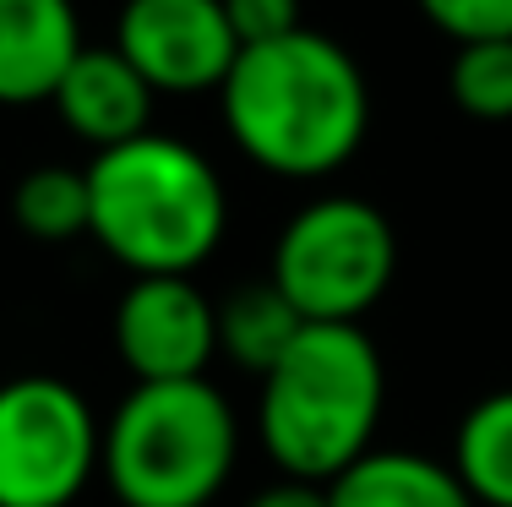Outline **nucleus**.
<instances>
[{"mask_svg":"<svg viewBox=\"0 0 512 507\" xmlns=\"http://www.w3.org/2000/svg\"><path fill=\"white\" fill-rule=\"evenodd\" d=\"M88 235L137 279H191L229 224L224 180L180 137H142L93 153Z\"/></svg>","mask_w":512,"mask_h":507,"instance_id":"2","label":"nucleus"},{"mask_svg":"<svg viewBox=\"0 0 512 507\" xmlns=\"http://www.w3.org/2000/svg\"><path fill=\"white\" fill-rule=\"evenodd\" d=\"M115 349L137 382H197L218 355V311L191 279H137L115 306Z\"/></svg>","mask_w":512,"mask_h":507,"instance_id":"8","label":"nucleus"},{"mask_svg":"<svg viewBox=\"0 0 512 507\" xmlns=\"http://www.w3.org/2000/svg\"><path fill=\"white\" fill-rule=\"evenodd\" d=\"M104 426L60 377L0 382V507H66L99 475Z\"/></svg>","mask_w":512,"mask_h":507,"instance_id":"6","label":"nucleus"},{"mask_svg":"<svg viewBox=\"0 0 512 507\" xmlns=\"http://www.w3.org/2000/svg\"><path fill=\"white\" fill-rule=\"evenodd\" d=\"M431 28H442L458 44H491L512 39V0H414Z\"/></svg>","mask_w":512,"mask_h":507,"instance_id":"16","label":"nucleus"},{"mask_svg":"<svg viewBox=\"0 0 512 507\" xmlns=\"http://www.w3.org/2000/svg\"><path fill=\"white\" fill-rule=\"evenodd\" d=\"M453 104L480 126H507L512 120V39L463 44L447 71Z\"/></svg>","mask_w":512,"mask_h":507,"instance_id":"15","label":"nucleus"},{"mask_svg":"<svg viewBox=\"0 0 512 507\" xmlns=\"http://www.w3.org/2000/svg\"><path fill=\"white\" fill-rule=\"evenodd\" d=\"M115 50L131 60L153 93H218L240 44L224 0H126L115 22Z\"/></svg>","mask_w":512,"mask_h":507,"instance_id":"7","label":"nucleus"},{"mask_svg":"<svg viewBox=\"0 0 512 507\" xmlns=\"http://www.w3.org/2000/svg\"><path fill=\"white\" fill-rule=\"evenodd\" d=\"M224 17L235 28V44L251 50V44H273L300 33V0H224Z\"/></svg>","mask_w":512,"mask_h":507,"instance_id":"17","label":"nucleus"},{"mask_svg":"<svg viewBox=\"0 0 512 507\" xmlns=\"http://www.w3.org/2000/svg\"><path fill=\"white\" fill-rule=\"evenodd\" d=\"M382 355L360 322H306L262 377L256 431L284 480L327 486L371 453L382 420Z\"/></svg>","mask_w":512,"mask_h":507,"instance_id":"3","label":"nucleus"},{"mask_svg":"<svg viewBox=\"0 0 512 507\" xmlns=\"http://www.w3.org/2000/svg\"><path fill=\"white\" fill-rule=\"evenodd\" d=\"M453 475L474 507H512V388L491 393L458 420Z\"/></svg>","mask_w":512,"mask_h":507,"instance_id":"13","label":"nucleus"},{"mask_svg":"<svg viewBox=\"0 0 512 507\" xmlns=\"http://www.w3.org/2000/svg\"><path fill=\"white\" fill-rule=\"evenodd\" d=\"M300 328H306V322H300L295 306L273 289V279L240 284L235 295L218 306V349H224L235 366L256 371V377H267V371L284 360V349L295 344Z\"/></svg>","mask_w":512,"mask_h":507,"instance_id":"12","label":"nucleus"},{"mask_svg":"<svg viewBox=\"0 0 512 507\" xmlns=\"http://www.w3.org/2000/svg\"><path fill=\"white\" fill-rule=\"evenodd\" d=\"M82 55V28L71 0H0V104L55 99L60 77Z\"/></svg>","mask_w":512,"mask_h":507,"instance_id":"10","label":"nucleus"},{"mask_svg":"<svg viewBox=\"0 0 512 507\" xmlns=\"http://www.w3.org/2000/svg\"><path fill=\"white\" fill-rule=\"evenodd\" d=\"M240 453L229 398L207 377L137 382L104 420L99 469L126 507H207Z\"/></svg>","mask_w":512,"mask_h":507,"instance_id":"4","label":"nucleus"},{"mask_svg":"<svg viewBox=\"0 0 512 507\" xmlns=\"http://www.w3.org/2000/svg\"><path fill=\"white\" fill-rule=\"evenodd\" d=\"M11 213H17L22 235L33 240H77L88 235V175L66 164L28 169L11 191Z\"/></svg>","mask_w":512,"mask_h":507,"instance_id":"14","label":"nucleus"},{"mask_svg":"<svg viewBox=\"0 0 512 507\" xmlns=\"http://www.w3.org/2000/svg\"><path fill=\"white\" fill-rule=\"evenodd\" d=\"M327 507H474V497L453 464L404 448H371L338 480H327Z\"/></svg>","mask_w":512,"mask_h":507,"instance_id":"11","label":"nucleus"},{"mask_svg":"<svg viewBox=\"0 0 512 507\" xmlns=\"http://www.w3.org/2000/svg\"><path fill=\"white\" fill-rule=\"evenodd\" d=\"M218 104L235 148L284 180H322L344 169L371 126V88L355 55L316 28L240 50Z\"/></svg>","mask_w":512,"mask_h":507,"instance_id":"1","label":"nucleus"},{"mask_svg":"<svg viewBox=\"0 0 512 507\" xmlns=\"http://www.w3.org/2000/svg\"><path fill=\"white\" fill-rule=\"evenodd\" d=\"M153 99L158 93L131 71V60L109 44V50H88L71 60V71L55 88V115L71 137H82L93 153L120 148V142L142 137L153 120Z\"/></svg>","mask_w":512,"mask_h":507,"instance_id":"9","label":"nucleus"},{"mask_svg":"<svg viewBox=\"0 0 512 507\" xmlns=\"http://www.w3.org/2000/svg\"><path fill=\"white\" fill-rule=\"evenodd\" d=\"M246 507H327V486H311V480H278V486L256 491Z\"/></svg>","mask_w":512,"mask_h":507,"instance_id":"18","label":"nucleus"},{"mask_svg":"<svg viewBox=\"0 0 512 507\" xmlns=\"http://www.w3.org/2000/svg\"><path fill=\"white\" fill-rule=\"evenodd\" d=\"M398 273V235L360 197H322L284 224L273 246V289L300 322H360Z\"/></svg>","mask_w":512,"mask_h":507,"instance_id":"5","label":"nucleus"}]
</instances>
